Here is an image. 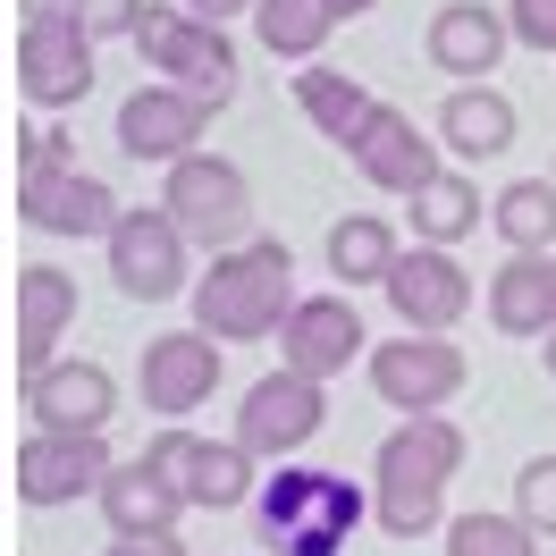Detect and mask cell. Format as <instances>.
<instances>
[{"label":"cell","instance_id":"6da1fadb","mask_svg":"<svg viewBox=\"0 0 556 556\" xmlns=\"http://www.w3.org/2000/svg\"><path fill=\"white\" fill-rule=\"evenodd\" d=\"M464 472V430L447 414H405L371 455V515L388 540H421L447 531V481Z\"/></svg>","mask_w":556,"mask_h":556},{"label":"cell","instance_id":"7a4b0ae2","mask_svg":"<svg viewBox=\"0 0 556 556\" xmlns=\"http://www.w3.org/2000/svg\"><path fill=\"white\" fill-rule=\"evenodd\" d=\"M186 304H194V329L219 338V346L278 338V320L295 313V253L278 237L228 244V253H211V270L186 287Z\"/></svg>","mask_w":556,"mask_h":556},{"label":"cell","instance_id":"3957f363","mask_svg":"<svg viewBox=\"0 0 556 556\" xmlns=\"http://www.w3.org/2000/svg\"><path fill=\"white\" fill-rule=\"evenodd\" d=\"M253 515H262V540H270L278 556H338L354 540V522L371 515V497H363L346 472L278 464V481H262Z\"/></svg>","mask_w":556,"mask_h":556},{"label":"cell","instance_id":"277c9868","mask_svg":"<svg viewBox=\"0 0 556 556\" xmlns=\"http://www.w3.org/2000/svg\"><path fill=\"white\" fill-rule=\"evenodd\" d=\"M136 51L152 60V76L161 85H186L194 102L211 110H228L237 102V42H228V26H211V17H194V9H143V26H136Z\"/></svg>","mask_w":556,"mask_h":556},{"label":"cell","instance_id":"5b68a950","mask_svg":"<svg viewBox=\"0 0 556 556\" xmlns=\"http://www.w3.org/2000/svg\"><path fill=\"white\" fill-rule=\"evenodd\" d=\"M161 211H169L186 244L203 253H228V244H253V186H244L237 161L219 152H186L169 177H161Z\"/></svg>","mask_w":556,"mask_h":556},{"label":"cell","instance_id":"8992f818","mask_svg":"<svg viewBox=\"0 0 556 556\" xmlns=\"http://www.w3.org/2000/svg\"><path fill=\"white\" fill-rule=\"evenodd\" d=\"M363 371H371V396L388 414H447L464 396V380H472L464 346L455 338H421V329H396L388 346H371Z\"/></svg>","mask_w":556,"mask_h":556},{"label":"cell","instance_id":"52a82bcc","mask_svg":"<svg viewBox=\"0 0 556 556\" xmlns=\"http://www.w3.org/2000/svg\"><path fill=\"white\" fill-rule=\"evenodd\" d=\"M320 421H329V388L278 363L270 380L244 388V405H237V447L253 455V464H295V455L320 439Z\"/></svg>","mask_w":556,"mask_h":556},{"label":"cell","instance_id":"ba28073f","mask_svg":"<svg viewBox=\"0 0 556 556\" xmlns=\"http://www.w3.org/2000/svg\"><path fill=\"white\" fill-rule=\"evenodd\" d=\"M143 464H152V472H169V481L186 489V506H194V515H237V506L262 497L253 455H244L237 439H194L186 421H169V430L143 447Z\"/></svg>","mask_w":556,"mask_h":556},{"label":"cell","instance_id":"9c48e42d","mask_svg":"<svg viewBox=\"0 0 556 556\" xmlns=\"http://www.w3.org/2000/svg\"><path fill=\"white\" fill-rule=\"evenodd\" d=\"M110 278H118V295H136V304H169V295H186L194 278H186V228H177L161 203H136L118 211V228H110Z\"/></svg>","mask_w":556,"mask_h":556},{"label":"cell","instance_id":"30bf717a","mask_svg":"<svg viewBox=\"0 0 556 556\" xmlns=\"http://www.w3.org/2000/svg\"><path fill=\"white\" fill-rule=\"evenodd\" d=\"M93 51L102 42L68 17H26V35H17V93L42 110V118H60V110H76L85 93H93Z\"/></svg>","mask_w":556,"mask_h":556},{"label":"cell","instance_id":"8fae6325","mask_svg":"<svg viewBox=\"0 0 556 556\" xmlns=\"http://www.w3.org/2000/svg\"><path fill=\"white\" fill-rule=\"evenodd\" d=\"M388 313L396 329H421V338H455V320L472 313V270L455 262L447 244H414V253H396V270H388Z\"/></svg>","mask_w":556,"mask_h":556},{"label":"cell","instance_id":"7c38bea8","mask_svg":"<svg viewBox=\"0 0 556 556\" xmlns=\"http://www.w3.org/2000/svg\"><path fill=\"white\" fill-rule=\"evenodd\" d=\"M211 102H194L186 85H136L118 102V152L143 161V169H177L186 152H203Z\"/></svg>","mask_w":556,"mask_h":556},{"label":"cell","instance_id":"4fadbf2b","mask_svg":"<svg viewBox=\"0 0 556 556\" xmlns=\"http://www.w3.org/2000/svg\"><path fill=\"white\" fill-rule=\"evenodd\" d=\"M354 354H371V329L354 313V295H295V313L278 320V363L304 380H338Z\"/></svg>","mask_w":556,"mask_h":556},{"label":"cell","instance_id":"5bb4252c","mask_svg":"<svg viewBox=\"0 0 556 556\" xmlns=\"http://www.w3.org/2000/svg\"><path fill=\"white\" fill-rule=\"evenodd\" d=\"M118 472L102 439L85 430H35L17 447V497L26 506H76V497H102V481Z\"/></svg>","mask_w":556,"mask_h":556},{"label":"cell","instance_id":"9a60e30c","mask_svg":"<svg viewBox=\"0 0 556 556\" xmlns=\"http://www.w3.org/2000/svg\"><path fill=\"white\" fill-rule=\"evenodd\" d=\"M211 388H219V338H203V329H169L136 363V396L161 421H186L194 405H211Z\"/></svg>","mask_w":556,"mask_h":556},{"label":"cell","instance_id":"2e32d148","mask_svg":"<svg viewBox=\"0 0 556 556\" xmlns=\"http://www.w3.org/2000/svg\"><path fill=\"white\" fill-rule=\"evenodd\" d=\"M439 152H447V143H430V136H421V127H414V110H388V102L371 110V127L346 143V161L363 169V186H380V194H421L430 177L447 169Z\"/></svg>","mask_w":556,"mask_h":556},{"label":"cell","instance_id":"e0dca14e","mask_svg":"<svg viewBox=\"0 0 556 556\" xmlns=\"http://www.w3.org/2000/svg\"><path fill=\"white\" fill-rule=\"evenodd\" d=\"M118 194L85 169H51V177H17V219L42 237H110L118 228Z\"/></svg>","mask_w":556,"mask_h":556},{"label":"cell","instance_id":"ac0fdd59","mask_svg":"<svg viewBox=\"0 0 556 556\" xmlns=\"http://www.w3.org/2000/svg\"><path fill=\"white\" fill-rule=\"evenodd\" d=\"M76 329V278L60 262L17 270V380H42L60 363V338Z\"/></svg>","mask_w":556,"mask_h":556},{"label":"cell","instance_id":"d6986e66","mask_svg":"<svg viewBox=\"0 0 556 556\" xmlns=\"http://www.w3.org/2000/svg\"><path fill=\"white\" fill-rule=\"evenodd\" d=\"M506 42H515L506 9H481V0H447V9L430 17L421 51H430V68H439V76L489 85V76H497V60H506Z\"/></svg>","mask_w":556,"mask_h":556},{"label":"cell","instance_id":"ffe728a7","mask_svg":"<svg viewBox=\"0 0 556 556\" xmlns=\"http://www.w3.org/2000/svg\"><path fill=\"white\" fill-rule=\"evenodd\" d=\"M26 414H35V430H85V439H102L110 414H118V380L102 363H51L42 380H26Z\"/></svg>","mask_w":556,"mask_h":556},{"label":"cell","instance_id":"44dd1931","mask_svg":"<svg viewBox=\"0 0 556 556\" xmlns=\"http://www.w3.org/2000/svg\"><path fill=\"white\" fill-rule=\"evenodd\" d=\"M489 329L497 338H556V253H506L489 270Z\"/></svg>","mask_w":556,"mask_h":556},{"label":"cell","instance_id":"7402d4cb","mask_svg":"<svg viewBox=\"0 0 556 556\" xmlns=\"http://www.w3.org/2000/svg\"><path fill=\"white\" fill-rule=\"evenodd\" d=\"M102 515H110V540H161V531H177L194 506H186V489H177L169 472H152L136 455V464H118L102 481Z\"/></svg>","mask_w":556,"mask_h":556},{"label":"cell","instance_id":"603a6c76","mask_svg":"<svg viewBox=\"0 0 556 556\" xmlns=\"http://www.w3.org/2000/svg\"><path fill=\"white\" fill-rule=\"evenodd\" d=\"M515 102L497 93V85H455L447 102H439V143H447L455 161H497V152H515Z\"/></svg>","mask_w":556,"mask_h":556},{"label":"cell","instance_id":"cb8c5ba5","mask_svg":"<svg viewBox=\"0 0 556 556\" xmlns=\"http://www.w3.org/2000/svg\"><path fill=\"white\" fill-rule=\"evenodd\" d=\"M295 110H304L320 136L338 143V152H346V143L363 136V127H371L380 93H371L363 76H346V68H320V60H304V68H295Z\"/></svg>","mask_w":556,"mask_h":556},{"label":"cell","instance_id":"d4e9b609","mask_svg":"<svg viewBox=\"0 0 556 556\" xmlns=\"http://www.w3.org/2000/svg\"><path fill=\"white\" fill-rule=\"evenodd\" d=\"M346 17L329 9V0H253V35H262V51L270 60H320V42L338 35Z\"/></svg>","mask_w":556,"mask_h":556},{"label":"cell","instance_id":"484cf974","mask_svg":"<svg viewBox=\"0 0 556 556\" xmlns=\"http://www.w3.org/2000/svg\"><path fill=\"white\" fill-rule=\"evenodd\" d=\"M396 228H388L380 211H346L338 228H329V278H346V287H388L396 270Z\"/></svg>","mask_w":556,"mask_h":556},{"label":"cell","instance_id":"4316f807","mask_svg":"<svg viewBox=\"0 0 556 556\" xmlns=\"http://www.w3.org/2000/svg\"><path fill=\"white\" fill-rule=\"evenodd\" d=\"M405 203H414V244H447V253L481 228V211H489L481 186H472L464 169H439L421 194H405Z\"/></svg>","mask_w":556,"mask_h":556},{"label":"cell","instance_id":"83f0119b","mask_svg":"<svg viewBox=\"0 0 556 556\" xmlns=\"http://www.w3.org/2000/svg\"><path fill=\"white\" fill-rule=\"evenodd\" d=\"M489 228L506 237V253H556V177H515V186H497Z\"/></svg>","mask_w":556,"mask_h":556},{"label":"cell","instance_id":"f1b7e54d","mask_svg":"<svg viewBox=\"0 0 556 556\" xmlns=\"http://www.w3.org/2000/svg\"><path fill=\"white\" fill-rule=\"evenodd\" d=\"M447 556H540V531L522 515H455Z\"/></svg>","mask_w":556,"mask_h":556},{"label":"cell","instance_id":"f546056e","mask_svg":"<svg viewBox=\"0 0 556 556\" xmlns=\"http://www.w3.org/2000/svg\"><path fill=\"white\" fill-rule=\"evenodd\" d=\"M515 515L540 531V540H556V455H531L515 472Z\"/></svg>","mask_w":556,"mask_h":556},{"label":"cell","instance_id":"4dcf8cb0","mask_svg":"<svg viewBox=\"0 0 556 556\" xmlns=\"http://www.w3.org/2000/svg\"><path fill=\"white\" fill-rule=\"evenodd\" d=\"M51 169H76L68 127H60V118H35V127L17 136V177H51Z\"/></svg>","mask_w":556,"mask_h":556},{"label":"cell","instance_id":"1f68e13d","mask_svg":"<svg viewBox=\"0 0 556 556\" xmlns=\"http://www.w3.org/2000/svg\"><path fill=\"white\" fill-rule=\"evenodd\" d=\"M143 9H152V0H76V26L93 42H136Z\"/></svg>","mask_w":556,"mask_h":556},{"label":"cell","instance_id":"d6a6232c","mask_svg":"<svg viewBox=\"0 0 556 556\" xmlns=\"http://www.w3.org/2000/svg\"><path fill=\"white\" fill-rule=\"evenodd\" d=\"M506 26L522 51H556V0H506Z\"/></svg>","mask_w":556,"mask_h":556},{"label":"cell","instance_id":"836d02e7","mask_svg":"<svg viewBox=\"0 0 556 556\" xmlns=\"http://www.w3.org/2000/svg\"><path fill=\"white\" fill-rule=\"evenodd\" d=\"M102 556H186V540L177 531H161V540H110Z\"/></svg>","mask_w":556,"mask_h":556},{"label":"cell","instance_id":"e575fe53","mask_svg":"<svg viewBox=\"0 0 556 556\" xmlns=\"http://www.w3.org/2000/svg\"><path fill=\"white\" fill-rule=\"evenodd\" d=\"M186 9H194V17H211V26H228V17H237V9H253V0H186Z\"/></svg>","mask_w":556,"mask_h":556},{"label":"cell","instance_id":"d590c367","mask_svg":"<svg viewBox=\"0 0 556 556\" xmlns=\"http://www.w3.org/2000/svg\"><path fill=\"white\" fill-rule=\"evenodd\" d=\"M76 0H26V17H68Z\"/></svg>","mask_w":556,"mask_h":556},{"label":"cell","instance_id":"8d00e7d4","mask_svg":"<svg viewBox=\"0 0 556 556\" xmlns=\"http://www.w3.org/2000/svg\"><path fill=\"white\" fill-rule=\"evenodd\" d=\"M329 9H338V17H371L380 0H329Z\"/></svg>","mask_w":556,"mask_h":556},{"label":"cell","instance_id":"74e56055","mask_svg":"<svg viewBox=\"0 0 556 556\" xmlns=\"http://www.w3.org/2000/svg\"><path fill=\"white\" fill-rule=\"evenodd\" d=\"M540 354H548V380H556V338H548V346H540Z\"/></svg>","mask_w":556,"mask_h":556},{"label":"cell","instance_id":"f35d334b","mask_svg":"<svg viewBox=\"0 0 556 556\" xmlns=\"http://www.w3.org/2000/svg\"><path fill=\"white\" fill-rule=\"evenodd\" d=\"M548 177H556V169H548Z\"/></svg>","mask_w":556,"mask_h":556}]
</instances>
